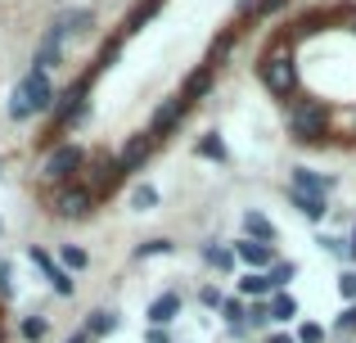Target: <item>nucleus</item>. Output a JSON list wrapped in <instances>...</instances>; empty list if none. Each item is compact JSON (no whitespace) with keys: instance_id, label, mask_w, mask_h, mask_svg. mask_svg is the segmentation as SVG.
Wrapping results in <instances>:
<instances>
[{"instance_id":"b1692460","label":"nucleus","mask_w":356,"mask_h":343,"mask_svg":"<svg viewBox=\"0 0 356 343\" xmlns=\"http://www.w3.org/2000/svg\"><path fill=\"white\" fill-rule=\"evenodd\" d=\"M289 0H243V9H252L257 18H266V14H275V9H284Z\"/></svg>"},{"instance_id":"7c9ffc66","label":"nucleus","mask_w":356,"mask_h":343,"mask_svg":"<svg viewBox=\"0 0 356 343\" xmlns=\"http://www.w3.org/2000/svg\"><path fill=\"white\" fill-rule=\"evenodd\" d=\"M321 339H325L321 326H302V330H298V343H321Z\"/></svg>"},{"instance_id":"412c9836","label":"nucleus","mask_w":356,"mask_h":343,"mask_svg":"<svg viewBox=\"0 0 356 343\" xmlns=\"http://www.w3.org/2000/svg\"><path fill=\"white\" fill-rule=\"evenodd\" d=\"M86 248H77V244H63V266H68V271H86Z\"/></svg>"},{"instance_id":"393cba45","label":"nucleus","mask_w":356,"mask_h":343,"mask_svg":"<svg viewBox=\"0 0 356 343\" xmlns=\"http://www.w3.org/2000/svg\"><path fill=\"white\" fill-rule=\"evenodd\" d=\"M158 253H172V239H149V244L136 248V257L145 262V257H158Z\"/></svg>"},{"instance_id":"423d86ee","label":"nucleus","mask_w":356,"mask_h":343,"mask_svg":"<svg viewBox=\"0 0 356 343\" xmlns=\"http://www.w3.org/2000/svg\"><path fill=\"white\" fill-rule=\"evenodd\" d=\"M90 203H95V190L90 185H68V190L59 194V217H86L90 212Z\"/></svg>"},{"instance_id":"c756f323","label":"nucleus","mask_w":356,"mask_h":343,"mask_svg":"<svg viewBox=\"0 0 356 343\" xmlns=\"http://www.w3.org/2000/svg\"><path fill=\"white\" fill-rule=\"evenodd\" d=\"M339 294L356 303V271H343V276H339Z\"/></svg>"},{"instance_id":"72a5a7b5","label":"nucleus","mask_w":356,"mask_h":343,"mask_svg":"<svg viewBox=\"0 0 356 343\" xmlns=\"http://www.w3.org/2000/svg\"><path fill=\"white\" fill-rule=\"evenodd\" d=\"M339 326H343V330H356V303H352V308L339 317Z\"/></svg>"},{"instance_id":"7ed1b4c3","label":"nucleus","mask_w":356,"mask_h":343,"mask_svg":"<svg viewBox=\"0 0 356 343\" xmlns=\"http://www.w3.org/2000/svg\"><path fill=\"white\" fill-rule=\"evenodd\" d=\"M257 72H261V86L275 90V95H289V90L298 86V68H293V59H289L284 50H270L266 59L257 63Z\"/></svg>"},{"instance_id":"e433bc0d","label":"nucleus","mask_w":356,"mask_h":343,"mask_svg":"<svg viewBox=\"0 0 356 343\" xmlns=\"http://www.w3.org/2000/svg\"><path fill=\"white\" fill-rule=\"evenodd\" d=\"M68 343H90V335H86V330H81V335H72Z\"/></svg>"},{"instance_id":"6ab92c4d","label":"nucleus","mask_w":356,"mask_h":343,"mask_svg":"<svg viewBox=\"0 0 356 343\" xmlns=\"http://www.w3.org/2000/svg\"><path fill=\"white\" fill-rule=\"evenodd\" d=\"M230 50H235V32H221L217 41H212V50H208V63H212V68H217V63L226 59Z\"/></svg>"},{"instance_id":"4468645a","label":"nucleus","mask_w":356,"mask_h":343,"mask_svg":"<svg viewBox=\"0 0 356 343\" xmlns=\"http://www.w3.org/2000/svg\"><path fill=\"white\" fill-rule=\"evenodd\" d=\"M289 203H293V208L302 212V217H312V221H321L325 212H330L321 194H302V190H293V185H289Z\"/></svg>"},{"instance_id":"c85d7f7f","label":"nucleus","mask_w":356,"mask_h":343,"mask_svg":"<svg viewBox=\"0 0 356 343\" xmlns=\"http://www.w3.org/2000/svg\"><path fill=\"white\" fill-rule=\"evenodd\" d=\"M203 257H208L212 266H235V248H217V244H212V248H208Z\"/></svg>"},{"instance_id":"f704fd0d","label":"nucleus","mask_w":356,"mask_h":343,"mask_svg":"<svg viewBox=\"0 0 356 343\" xmlns=\"http://www.w3.org/2000/svg\"><path fill=\"white\" fill-rule=\"evenodd\" d=\"M221 312H226V317H230V321H235V326H239V317H243V308H239V303H226V308H221Z\"/></svg>"},{"instance_id":"dca6fc26","label":"nucleus","mask_w":356,"mask_h":343,"mask_svg":"<svg viewBox=\"0 0 356 343\" xmlns=\"http://www.w3.org/2000/svg\"><path fill=\"white\" fill-rule=\"evenodd\" d=\"M113 330H118V312H104V308H99V312H90V321H86V335H90V339L113 335Z\"/></svg>"},{"instance_id":"aec40b11","label":"nucleus","mask_w":356,"mask_h":343,"mask_svg":"<svg viewBox=\"0 0 356 343\" xmlns=\"http://www.w3.org/2000/svg\"><path fill=\"white\" fill-rule=\"evenodd\" d=\"M158 5H163V0H145V5L131 9V14H127V32H136V27L145 23V18H154V9H158Z\"/></svg>"},{"instance_id":"5701e85b","label":"nucleus","mask_w":356,"mask_h":343,"mask_svg":"<svg viewBox=\"0 0 356 343\" xmlns=\"http://www.w3.org/2000/svg\"><path fill=\"white\" fill-rule=\"evenodd\" d=\"M293 317H298L293 298H275V303H270V321H293Z\"/></svg>"},{"instance_id":"f8f14e48","label":"nucleus","mask_w":356,"mask_h":343,"mask_svg":"<svg viewBox=\"0 0 356 343\" xmlns=\"http://www.w3.org/2000/svg\"><path fill=\"white\" fill-rule=\"evenodd\" d=\"M181 317V294H163V298H154V308H149V321H154V330H163L167 321Z\"/></svg>"},{"instance_id":"f3484780","label":"nucleus","mask_w":356,"mask_h":343,"mask_svg":"<svg viewBox=\"0 0 356 343\" xmlns=\"http://www.w3.org/2000/svg\"><path fill=\"white\" fill-rule=\"evenodd\" d=\"M243 230H248V239H261V244H270V239H275V226H270L261 212H248V217H243Z\"/></svg>"},{"instance_id":"4c0bfd02","label":"nucleus","mask_w":356,"mask_h":343,"mask_svg":"<svg viewBox=\"0 0 356 343\" xmlns=\"http://www.w3.org/2000/svg\"><path fill=\"white\" fill-rule=\"evenodd\" d=\"M352 257H356V235H352Z\"/></svg>"},{"instance_id":"cd10ccee","label":"nucleus","mask_w":356,"mask_h":343,"mask_svg":"<svg viewBox=\"0 0 356 343\" xmlns=\"http://www.w3.org/2000/svg\"><path fill=\"white\" fill-rule=\"evenodd\" d=\"M45 330H50V326H45L41 317H27V321H23V339H32V343H41Z\"/></svg>"},{"instance_id":"1a4fd4ad","label":"nucleus","mask_w":356,"mask_h":343,"mask_svg":"<svg viewBox=\"0 0 356 343\" xmlns=\"http://www.w3.org/2000/svg\"><path fill=\"white\" fill-rule=\"evenodd\" d=\"M293 190H302V194H330L334 190V176H321V172H312V168H293Z\"/></svg>"},{"instance_id":"39448f33","label":"nucleus","mask_w":356,"mask_h":343,"mask_svg":"<svg viewBox=\"0 0 356 343\" xmlns=\"http://www.w3.org/2000/svg\"><path fill=\"white\" fill-rule=\"evenodd\" d=\"M190 113V99L185 95H176V99H167L163 109H158L154 113V122H149V136H154V141H163V136H172L176 127H181V118Z\"/></svg>"},{"instance_id":"9b49d317","label":"nucleus","mask_w":356,"mask_h":343,"mask_svg":"<svg viewBox=\"0 0 356 343\" xmlns=\"http://www.w3.org/2000/svg\"><path fill=\"white\" fill-rule=\"evenodd\" d=\"M235 257H243L248 266H270V262H275L270 244H261V239H239V244H235Z\"/></svg>"},{"instance_id":"9d476101","label":"nucleus","mask_w":356,"mask_h":343,"mask_svg":"<svg viewBox=\"0 0 356 343\" xmlns=\"http://www.w3.org/2000/svg\"><path fill=\"white\" fill-rule=\"evenodd\" d=\"M32 262L41 266L45 276H50L54 294H63V298H68V294H72V280H68V271H63V266H54V257H50V253H41V248H32Z\"/></svg>"},{"instance_id":"2f4dec72","label":"nucleus","mask_w":356,"mask_h":343,"mask_svg":"<svg viewBox=\"0 0 356 343\" xmlns=\"http://www.w3.org/2000/svg\"><path fill=\"white\" fill-rule=\"evenodd\" d=\"M14 294V276H9V266L0 262V298H9Z\"/></svg>"},{"instance_id":"bb28decb","label":"nucleus","mask_w":356,"mask_h":343,"mask_svg":"<svg viewBox=\"0 0 356 343\" xmlns=\"http://www.w3.org/2000/svg\"><path fill=\"white\" fill-rule=\"evenodd\" d=\"M293 276H298L293 262H275V266H270V285H275V289H280V285H289Z\"/></svg>"},{"instance_id":"0eeeda50","label":"nucleus","mask_w":356,"mask_h":343,"mask_svg":"<svg viewBox=\"0 0 356 343\" xmlns=\"http://www.w3.org/2000/svg\"><path fill=\"white\" fill-rule=\"evenodd\" d=\"M154 136H149V131H140V136H131V145H127V150H122L118 154V163H122V172H136L140 168V163H149V154H154Z\"/></svg>"},{"instance_id":"6e6552de","label":"nucleus","mask_w":356,"mask_h":343,"mask_svg":"<svg viewBox=\"0 0 356 343\" xmlns=\"http://www.w3.org/2000/svg\"><path fill=\"white\" fill-rule=\"evenodd\" d=\"M59 59H63V36L50 27V32L41 36V45H36V59L32 63H36V72H45V68H54Z\"/></svg>"},{"instance_id":"ddd939ff","label":"nucleus","mask_w":356,"mask_h":343,"mask_svg":"<svg viewBox=\"0 0 356 343\" xmlns=\"http://www.w3.org/2000/svg\"><path fill=\"white\" fill-rule=\"evenodd\" d=\"M212 77H217V68H212V63H208V68H199V72H190V81L181 86V95L190 99V104H199V99L212 90Z\"/></svg>"},{"instance_id":"a211bd4d","label":"nucleus","mask_w":356,"mask_h":343,"mask_svg":"<svg viewBox=\"0 0 356 343\" xmlns=\"http://www.w3.org/2000/svg\"><path fill=\"white\" fill-rule=\"evenodd\" d=\"M239 289L248 294V298H261V294H266V289H275V285H270V276H257V271H248V276L239 280Z\"/></svg>"},{"instance_id":"c9c22d12","label":"nucleus","mask_w":356,"mask_h":343,"mask_svg":"<svg viewBox=\"0 0 356 343\" xmlns=\"http://www.w3.org/2000/svg\"><path fill=\"white\" fill-rule=\"evenodd\" d=\"M266 343H298V339H289V335H270Z\"/></svg>"},{"instance_id":"a878e982","label":"nucleus","mask_w":356,"mask_h":343,"mask_svg":"<svg viewBox=\"0 0 356 343\" xmlns=\"http://www.w3.org/2000/svg\"><path fill=\"white\" fill-rule=\"evenodd\" d=\"M199 154H203V159H217V163H221V159H226V145H221L217 136H203V141H199Z\"/></svg>"},{"instance_id":"473e14b6","label":"nucleus","mask_w":356,"mask_h":343,"mask_svg":"<svg viewBox=\"0 0 356 343\" xmlns=\"http://www.w3.org/2000/svg\"><path fill=\"white\" fill-rule=\"evenodd\" d=\"M199 298H203V308H226V298H221V289H203Z\"/></svg>"},{"instance_id":"58836bf2","label":"nucleus","mask_w":356,"mask_h":343,"mask_svg":"<svg viewBox=\"0 0 356 343\" xmlns=\"http://www.w3.org/2000/svg\"><path fill=\"white\" fill-rule=\"evenodd\" d=\"M352 32H356V23H352Z\"/></svg>"},{"instance_id":"20e7f679","label":"nucleus","mask_w":356,"mask_h":343,"mask_svg":"<svg viewBox=\"0 0 356 343\" xmlns=\"http://www.w3.org/2000/svg\"><path fill=\"white\" fill-rule=\"evenodd\" d=\"M81 163H86V150H81V145H59V150L45 159V176H50V181H68L72 172H81Z\"/></svg>"},{"instance_id":"f257e3e1","label":"nucleus","mask_w":356,"mask_h":343,"mask_svg":"<svg viewBox=\"0 0 356 343\" xmlns=\"http://www.w3.org/2000/svg\"><path fill=\"white\" fill-rule=\"evenodd\" d=\"M54 104V86H50V77L45 72H27L23 81L14 86V99H9V113L23 122V118H32V113H45V109Z\"/></svg>"},{"instance_id":"2eb2a0df","label":"nucleus","mask_w":356,"mask_h":343,"mask_svg":"<svg viewBox=\"0 0 356 343\" xmlns=\"http://www.w3.org/2000/svg\"><path fill=\"white\" fill-rule=\"evenodd\" d=\"M90 23H95V14H90V9H68V14L54 18V32H59V36H68V32H86Z\"/></svg>"},{"instance_id":"4be33fe9","label":"nucleus","mask_w":356,"mask_h":343,"mask_svg":"<svg viewBox=\"0 0 356 343\" xmlns=\"http://www.w3.org/2000/svg\"><path fill=\"white\" fill-rule=\"evenodd\" d=\"M154 203H158V190H154V185H136V190H131V208L145 212V208H154Z\"/></svg>"},{"instance_id":"f03ea898","label":"nucleus","mask_w":356,"mask_h":343,"mask_svg":"<svg viewBox=\"0 0 356 343\" xmlns=\"http://www.w3.org/2000/svg\"><path fill=\"white\" fill-rule=\"evenodd\" d=\"M289 131H293L298 141H325V131H330V113H325V104H316V99H298V104L289 109Z\"/></svg>"}]
</instances>
